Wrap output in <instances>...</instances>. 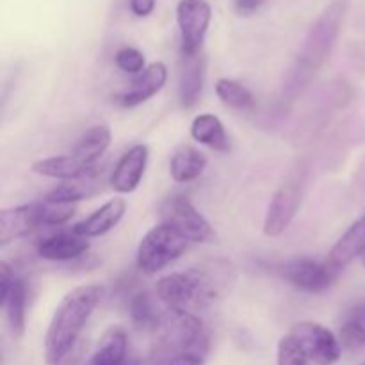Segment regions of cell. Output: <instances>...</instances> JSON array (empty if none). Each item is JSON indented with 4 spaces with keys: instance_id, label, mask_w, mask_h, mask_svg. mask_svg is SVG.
Instances as JSON below:
<instances>
[{
    "instance_id": "obj_8",
    "label": "cell",
    "mask_w": 365,
    "mask_h": 365,
    "mask_svg": "<svg viewBox=\"0 0 365 365\" xmlns=\"http://www.w3.org/2000/svg\"><path fill=\"white\" fill-rule=\"evenodd\" d=\"M282 277L299 291L319 294L331 287L339 273L334 267H330L328 262H319L310 257H298V259L287 260L282 266Z\"/></svg>"
},
{
    "instance_id": "obj_10",
    "label": "cell",
    "mask_w": 365,
    "mask_h": 365,
    "mask_svg": "<svg viewBox=\"0 0 365 365\" xmlns=\"http://www.w3.org/2000/svg\"><path fill=\"white\" fill-rule=\"evenodd\" d=\"M148 163V146L135 145L121 155L110 175V187L120 195H130L138 189Z\"/></svg>"
},
{
    "instance_id": "obj_3",
    "label": "cell",
    "mask_w": 365,
    "mask_h": 365,
    "mask_svg": "<svg viewBox=\"0 0 365 365\" xmlns=\"http://www.w3.org/2000/svg\"><path fill=\"white\" fill-rule=\"evenodd\" d=\"M187 239L168 223L155 225L141 239L138 248V269L145 274H155L171 262L180 259L187 250Z\"/></svg>"
},
{
    "instance_id": "obj_24",
    "label": "cell",
    "mask_w": 365,
    "mask_h": 365,
    "mask_svg": "<svg viewBox=\"0 0 365 365\" xmlns=\"http://www.w3.org/2000/svg\"><path fill=\"white\" fill-rule=\"evenodd\" d=\"M216 95L225 106L232 107V109L245 110L253 106L252 91L232 78H220L216 82Z\"/></svg>"
},
{
    "instance_id": "obj_30",
    "label": "cell",
    "mask_w": 365,
    "mask_h": 365,
    "mask_svg": "<svg viewBox=\"0 0 365 365\" xmlns=\"http://www.w3.org/2000/svg\"><path fill=\"white\" fill-rule=\"evenodd\" d=\"M130 9L135 16L145 18L155 9V0H130Z\"/></svg>"
},
{
    "instance_id": "obj_16",
    "label": "cell",
    "mask_w": 365,
    "mask_h": 365,
    "mask_svg": "<svg viewBox=\"0 0 365 365\" xmlns=\"http://www.w3.org/2000/svg\"><path fill=\"white\" fill-rule=\"evenodd\" d=\"M91 170L95 168L88 166L81 157L75 155L73 152L68 155H57L48 157V159L36 160L32 164V171L41 177L48 178H59V180H75V178H82L86 175H91Z\"/></svg>"
},
{
    "instance_id": "obj_26",
    "label": "cell",
    "mask_w": 365,
    "mask_h": 365,
    "mask_svg": "<svg viewBox=\"0 0 365 365\" xmlns=\"http://www.w3.org/2000/svg\"><path fill=\"white\" fill-rule=\"evenodd\" d=\"M309 356L302 349L294 337L291 334L284 335L278 341L277 348V364L278 365H309Z\"/></svg>"
},
{
    "instance_id": "obj_4",
    "label": "cell",
    "mask_w": 365,
    "mask_h": 365,
    "mask_svg": "<svg viewBox=\"0 0 365 365\" xmlns=\"http://www.w3.org/2000/svg\"><path fill=\"white\" fill-rule=\"evenodd\" d=\"M303 182H305V171L294 170L289 173L284 184L277 189L267 207L266 217H264V234L267 237H278L291 227L303 196Z\"/></svg>"
},
{
    "instance_id": "obj_9",
    "label": "cell",
    "mask_w": 365,
    "mask_h": 365,
    "mask_svg": "<svg viewBox=\"0 0 365 365\" xmlns=\"http://www.w3.org/2000/svg\"><path fill=\"white\" fill-rule=\"evenodd\" d=\"M45 227L41 202L25 203L0 210V246H7L13 241L27 237L36 228Z\"/></svg>"
},
{
    "instance_id": "obj_18",
    "label": "cell",
    "mask_w": 365,
    "mask_h": 365,
    "mask_svg": "<svg viewBox=\"0 0 365 365\" xmlns=\"http://www.w3.org/2000/svg\"><path fill=\"white\" fill-rule=\"evenodd\" d=\"M207 168V157L192 146H182L173 153L170 163V173L177 184H187L202 177Z\"/></svg>"
},
{
    "instance_id": "obj_5",
    "label": "cell",
    "mask_w": 365,
    "mask_h": 365,
    "mask_svg": "<svg viewBox=\"0 0 365 365\" xmlns=\"http://www.w3.org/2000/svg\"><path fill=\"white\" fill-rule=\"evenodd\" d=\"M164 223L177 228L187 241L210 245L216 242L217 235L209 221L198 212L191 200L185 195H175L166 202L163 209Z\"/></svg>"
},
{
    "instance_id": "obj_2",
    "label": "cell",
    "mask_w": 365,
    "mask_h": 365,
    "mask_svg": "<svg viewBox=\"0 0 365 365\" xmlns=\"http://www.w3.org/2000/svg\"><path fill=\"white\" fill-rule=\"evenodd\" d=\"M346 11H348V0H334L316 18L312 27L307 32L302 52L298 56V66L294 70V84L307 82L312 77V73H316L327 63L335 43H337Z\"/></svg>"
},
{
    "instance_id": "obj_11",
    "label": "cell",
    "mask_w": 365,
    "mask_h": 365,
    "mask_svg": "<svg viewBox=\"0 0 365 365\" xmlns=\"http://www.w3.org/2000/svg\"><path fill=\"white\" fill-rule=\"evenodd\" d=\"M168 81V68L164 63H152L150 66H146L145 71L138 75V77L132 81V86L123 91L121 95H118V103L121 107H135L139 103L146 102V100L152 98L153 95L160 91L164 88Z\"/></svg>"
},
{
    "instance_id": "obj_28",
    "label": "cell",
    "mask_w": 365,
    "mask_h": 365,
    "mask_svg": "<svg viewBox=\"0 0 365 365\" xmlns=\"http://www.w3.org/2000/svg\"><path fill=\"white\" fill-rule=\"evenodd\" d=\"M114 61H116V66L120 68L121 71H125V73L139 75L141 71L146 70V59L145 56H143V52H139L138 48H132V46H125V48L118 50Z\"/></svg>"
},
{
    "instance_id": "obj_27",
    "label": "cell",
    "mask_w": 365,
    "mask_h": 365,
    "mask_svg": "<svg viewBox=\"0 0 365 365\" xmlns=\"http://www.w3.org/2000/svg\"><path fill=\"white\" fill-rule=\"evenodd\" d=\"M75 216V203H56L43 200V220L45 227H59Z\"/></svg>"
},
{
    "instance_id": "obj_22",
    "label": "cell",
    "mask_w": 365,
    "mask_h": 365,
    "mask_svg": "<svg viewBox=\"0 0 365 365\" xmlns=\"http://www.w3.org/2000/svg\"><path fill=\"white\" fill-rule=\"evenodd\" d=\"M110 139H113V134H110V128L107 125H95L81 135V139L75 145L73 153L81 157L88 166L95 168L96 160L109 148Z\"/></svg>"
},
{
    "instance_id": "obj_12",
    "label": "cell",
    "mask_w": 365,
    "mask_h": 365,
    "mask_svg": "<svg viewBox=\"0 0 365 365\" xmlns=\"http://www.w3.org/2000/svg\"><path fill=\"white\" fill-rule=\"evenodd\" d=\"M125 212H127V202L123 198H113L103 203L98 210H95L84 221L75 225L71 232L86 239L100 237V235H106L107 232L113 230L120 223L121 217L125 216Z\"/></svg>"
},
{
    "instance_id": "obj_23",
    "label": "cell",
    "mask_w": 365,
    "mask_h": 365,
    "mask_svg": "<svg viewBox=\"0 0 365 365\" xmlns=\"http://www.w3.org/2000/svg\"><path fill=\"white\" fill-rule=\"evenodd\" d=\"M130 317L134 327L138 328V330H145V331L159 330L160 323H163L164 319V317L159 314V310L155 309V303H153L152 296H150L146 291H141L138 292V294L132 296Z\"/></svg>"
},
{
    "instance_id": "obj_21",
    "label": "cell",
    "mask_w": 365,
    "mask_h": 365,
    "mask_svg": "<svg viewBox=\"0 0 365 365\" xmlns=\"http://www.w3.org/2000/svg\"><path fill=\"white\" fill-rule=\"evenodd\" d=\"M0 307L6 312L11 334L20 339L25 331V307H27V289H25L21 278H14L9 292L4 298H0Z\"/></svg>"
},
{
    "instance_id": "obj_20",
    "label": "cell",
    "mask_w": 365,
    "mask_h": 365,
    "mask_svg": "<svg viewBox=\"0 0 365 365\" xmlns=\"http://www.w3.org/2000/svg\"><path fill=\"white\" fill-rule=\"evenodd\" d=\"M191 135L195 141L202 143V145L209 146L216 152H228V148H230V141H228L223 123H221L220 118L210 113L198 114L192 120Z\"/></svg>"
},
{
    "instance_id": "obj_7",
    "label": "cell",
    "mask_w": 365,
    "mask_h": 365,
    "mask_svg": "<svg viewBox=\"0 0 365 365\" xmlns=\"http://www.w3.org/2000/svg\"><path fill=\"white\" fill-rule=\"evenodd\" d=\"M291 335L302 346L310 362L317 365H334L341 359L342 348L339 337H335L334 331H330L323 324L302 321L292 327Z\"/></svg>"
},
{
    "instance_id": "obj_29",
    "label": "cell",
    "mask_w": 365,
    "mask_h": 365,
    "mask_svg": "<svg viewBox=\"0 0 365 365\" xmlns=\"http://www.w3.org/2000/svg\"><path fill=\"white\" fill-rule=\"evenodd\" d=\"M205 364V353L200 351H182L173 356L160 360V365H203Z\"/></svg>"
},
{
    "instance_id": "obj_25",
    "label": "cell",
    "mask_w": 365,
    "mask_h": 365,
    "mask_svg": "<svg viewBox=\"0 0 365 365\" xmlns=\"http://www.w3.org/2000/svg\"><path fill=\"white\" fill-rule=\"evenodd\" d=\"M341 348L349 353H359L365 349V323L349 317L339 330Z\"/></svg>"
},
{
    "instance_id": "obj_32",
    "label": "cell",
    "mask_w": 365,
    "mask_h": 365,
    "mask_svg": "<svg viewBox=\"0 0 365 365\" xmlns=\"http://www.w3.org/2000/svg\"><path fill=\"white\" fill-rule=\"evenodd\" d=\"M362 260H364V266H365V253L362 255Z\"/></svg>"
},
{
    "instance_id": "obj_1",
    "label": "cell",
    "mask_w": 365,
    "mask_h": 365,
    "mask_svg": "<svg viewBox=\"0 0 365 365\" xmlns=\"http://www.w3.org/2000/svg\"><path fill=\"white\" fill-rule=\"evenodd\" d=\"M103 289L100 285H81L68 292L53 310L45 335V360L59 365L70 355L78 335L84 330L93 310L100 303Z\"/></svg>"
},
{
    "instance_id": "obj_6",
    "label": "cell",
    "mask_w": 365,
    "mask_h": 365,
    "mask_svg": "<svg viewBox=\"0 0 365 365\" xmlns=\"http://www.w3.org/2000/svg\"><path fill=\"white\" fill-rule=\"evenodd\" d=\"M212 18L207 0H180L177 6V24L180 29L182 56H196L202 52L203 39Z\"/></svg>"
},
{
    "instance_id": "obj_19",
    "label": "cell",
    "mask_w": 365,
    "mask_h": 365,
    "mask_svg": "<svg viewBox=\"0 0 365 365\" xmlns=\"http://www.w3.org/2000/svg\"><path fill=\"white\" fill-rule=\"evenodd\" d=\"M102 192V180L95 175H86L75 180H66L61 185L53 187L48 195L45 196L46 202L56 203H77L81 200L93 198L95 195Z\"/></svg>"
},
{
    "instance_id": "obj_14",
    "label": "cell",
    "mask_w": 365,
    "mask_h": 365,
    "mask_svg": "<svg viewBox=\"0 0 365 365\" xmlns=\"http://www.w3.org/2000/svg\"><path fill=\"white\" fill-rule=\"evenodd\" d=\"M365 253V214L360 220H356L348 230L342 234V237L335 242V246L331 248L330 255H328L327 262L330 264V267H334L337 273H341L348 264H351L353 260L359 255Z\"/></svg>"
},
{
    "instance_id": "obj_13",
    "label": "cell",
    "mask_w": 365,
    "mask_h": 365,
    "mask_svg": "<svg viewBox=\"0 0 365 365\" xmlns=\"http://www.w3.org/2000/svg\"><path fill=\"white\" fill-rule=\"evenodd\" d=\"M89 250V241L86 237L73 234V232H61L39 241L38 255L45 260L53 262H66V260L78 259Z\"/></svg>"
},
{
    "instance_id": "obj_17",
    "label": "cell",
    "mask_w": 365,
    "mask_h": 365,
    "mask_svg": "<svg viewBox=\"0 0 365 365\" xmlns=\"http://www.w3.org/2000/svg\"><path fill=\"white\" fill-rule=\"evenodd\" d=\"M88 365H138L128 359V339L121 328H109Z\"/></svg>"
},
{
    "instance_id": "obj_15",
    "label": "cell",
    "mask_w": 365,
    "mask_h": 365,
    "mask_svg": "<svg viewBox=\"0 0 365 365\" xmlns=\"http://www.w3.org/2000/svg\"><path fill=\"white\" fill-rule=\"evenodd\" d=\"M205 56L202 52L196 56H182L180 68V84H178V93H180V103L189 109L198 102L203 89V78H205Z\"/></svg>"
},
{
    "instance_id": "obj_33",
    "label": "cell",
    "mask_w": 365,
    "mask_h": 365,
    "mask_svg": "<svg viewBox=\"0 0 365 365\" xmlns=\"http://www.w3.org/2000/svg\"><path fill=\"white\" fill-rule=\"evenodd\" d=\"M360 365H365V360H364V362H362V364H360Z\"/></svg>"
},
{
    "instance_id": "obj_31",
    "label": "cell",
    "mask_w": 365,
    "mask_h": 365,
    "mask_svg": "<svg viewBox=\"0 0 365 365\" xmlns=\"http://www.w3.org/2000/svg\"><path fill=\"white\" fill-rule=\"evenodd\" d=\"M266 0H235V11L242 16H248V14L255 13Z\"/></svg>"
}]
</instances>
